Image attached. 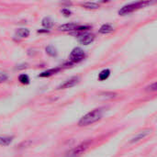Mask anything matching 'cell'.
Wrapping results in <instances>:
<instances>
[{
    "mask_svg": "<svg viewBox=\"0 0 157 157\" xmlns=\"http://www.w3.org/2000/svg\"><path fill=\"white\" fill-rule=\"evenodd\" d=\"M102 115H103L102 109H95L81 118V120L78 122V126H80V127L89 126V125L98 121L102 118Z\"/></svg>",
    "mask_w": 157,
    "mask_h": 157,
    "instance_id": "cell-1",
    "label": "cell"
},
{
    "mask_svg": "<svg viewBox=\"0 0 157 157\" xmlns=\"http://www.w3.org/2000/svg\"><path fill=\"white\" fill-rule=\"evenodd\" d=\"M154 2H150V1H139V2H134V3H131L128 4L124 6H122L120 10H119V14L121 16H125L128 15L132 12H133L136 9L144 7L146 6H149L151 4H153Z\"/></svg>",
    "mask_w": 157,
    "mask_h": 157,
    "instance_id": "cell-2",
    "label": "cell"
},
{
    "mask_svg": "<svg viewBox=\"0 0 157 157\" xmlns=\"http://www.w3.org/2000/svg\"><path fill=\"white\" fill-rule=\"evenodd\" d=\"M86 57V54L85 51L80 47H76V48L73 49V51L71 52V53L69 55V62L72 64H75V63L84 61V59Z\"/></svg>",
    "mask_w": 157,
    "mask_h": 157,
    "instance_id": "cell-3",
    "label": "cell"
},
{
    "mask_svg": "<svg viewBox=\"0 0 157 157\" xmlns=\"http://www.w3.org/2000/svg\"><path fill=\"white\" fill-rule=\"evenodd\" d=\"M91 144V141H86L82 143L81 144H79L78 146H76L75 149H73L66 157H77L79 155H81L84 152H86L87 150V148L89 147Z\"/></svg>",
    "mask_w": 157,
    "mask_h": 157,
    "instance_id": "cell-4",
    "label": "cell"
},
{
    "mask_svg": "<svg viewBox=\"0 0 157 157\" xmlns=\"http://www.w3.org/2000/svg\"><path fill=\"white\" fill-rule=\"evenodd\" d=\"M77 39L80 44L82 45H88L90 43H92L95 40V35L92 33H86V32H83L77 35Z\"/></svg>",
    "mask_w": 157,
    "mask_h": 157,
    "instance_id": "cell-5",
    "label": "cell"
},
{
    "mask_svg": "<svg viewBox=\"0 0 157 157\" xmlns=\"http://www.w3.org/2000/svg\"><path fill=\"white\" fill-rule=\"evenodd\" d=\"M79 80H80L79 76H74V77H71L70 79L66 80L64 83L61 84V85H60V86L57 87V89H65V88H71V87L75 86V85H77V84L79 83Z\"/></svg>",
    "mask_w": 157,
    "mask_h": 157,
    "instance_id": "cell-6",
    "label": "cell"
},
{
    "mask_svg": "<svg viewBox=\"0 0 157 157\" xmlns=\"http://www.w3.org/2000/svg\"><path fill=\"white\" fill-rule=\"evenodd\" d=\"M152 130L151 129H146V130H144V131H142V132H138L133 138H132V140H131V144H135V143H138V142H140L141 140H144V138H146L147 136H149L151 133H152Z\"/></svg>",
    "mask_w": 157,
    "mask_h": 157,
    "instance_id": "cell-7",
    "label": "cell"
},
{
    "mask_svg": "<svg viewBox=\"0 0 157 157\" xmlns=\"http://www.w3.org/2000/svg\"><path fill=\"white\" fill-rule=\"evenodd\" d=\"M78 25L76 23H66L58 27V29L61 31H75Z\"/></svg>",
    "mask_w": 157,
    "mask_h": 157,
    "instance_id": "cell-8",
    "label": "cell"
},
{
    "mask_svg": "<svg viewBox=\"0 0 157 157\" xmlns=\"http://www.w3.org/2000/svg\"><path fill=\"white\" fill-rule=\"evenodd\" d=\"M62 70V67H55V68H52L49 70H46L42 73H40L39 75V77H50L55 74H57L58 72H60Z\"/></svg>",
    "mask_w": 157,
    "mask_h": 157,
    "instance_id": "cell-9",
    "label": "cell"
},
{
    "mask_svg": "<svg viewBox=\"0 0 157 157\" xmlns=\"http://www.w3.org/2000/svg\"><path fill=\"white\" fill-rule=\"evenodd\" d=\"M13 136H0V145L8 146L13 142Z\"/></svg>",
    "mask_w": 157,
    "mask_h": 157,
    "instance_id": "cell-10",
    "label": "cell"
},
{
    "mask_svg": "<svg viewBox=\"0 0 157 157\" xmlns=\"http://www.w3.org/2000/svg\"><path fill=\"white\" fill-rule=\"evenodd\" d=\"M16 35L20 38V39H24V38H27L29 37V30L28 29H25V28H20L17 30L16 32Z\"/></svg>",
    "mask_w": 157,
    "mask_h": 157,
    "instance_id": "cell-11",
    "label": "cell"
},
{
    "mask_svg": "<svg viewBox=\"0 0 157 157\" xmlns=\"http://www.w3.org/2000/svg\"><path fill=\"white\" fill-rule=\"evenodd\" d=\"M113 31V27L110 24H104L99 29L100 34H109Z\"/></svg>",
    "mask_w": 157,
    "mask_h": 157,
    "instance_id": "cell-12",
    "label": "cell"
},
{
    "mask_svg": "<svg viewBox=\"0 0 157 157\" xmlns=\"http://www.w3.org/2000/svg\"><path fill=\"white\" fill-rule=\"evenodd\" d=\"M109 75H110V70L109 69H104L99 73L98 80L99 81H105L109 77Z\"/></svg>",
    "mask_w": 157,
    "mask_h": 157,
    "instance_id": "cell-13",
    "label": "cell"
},
{
    "mask_svg": "<svg viewBox=\"0 0 157 157\" xmlns=\"http://www.w3.org/2000/svg\"><path fill=\"white\" fill-rule=\"evenodd\" d=\"M41 24H42V26H43L46 29H51V28L53 26V21H52V19L50 18V17H44V18L42 19V21H41Z\"/></svg>",
    "mask_w": 157,
    "mask_h": 157,
    "instance_id": "cell-14",
    "label": "cell"
},
{
    "mask_svg": "<svg viewBox=\"0 0 157 157\" xmlns=\"http://www.w3.org/2000/svg\"><path fill=\"white\" fill-rule=\"evenodd\" d=\"M45 51H46V52H47V54H49L50 56H52V57H56L57 56V50H56V48L54 47V46H52V45H49V46H47L46 47V49H45Z\"/></svg>",
    "mask_w": 157,
    "mask_h": 157,
    "instance_id": "cell-15",
    "label": "cell"
},
{
    "mask_svg": "<svg viewBox=\"0 0 157 157\" xmlns=\"http://www.w3.org/2000/svg\"><path fill=\"white\" fill-rule=\"evenodd\" d=\"M82 6L87 9H98V8H99V5L98 3H94V2H86V3H83Z\"/></svg>",
    "mask_w": 157,
    "mask_h": 157,
    "instance_id": "cell-16",
    "label": "cell"
},
{
    "mask_svg": "<svg viewBox=\"0 0 157 157\" xmlns=\"http://www.w3.org/2000/svg\"><path fill=\"white\" fill-rule=\"evenodd\" d=\"M18 81L23 85H29V77L26 74H22L18 76Z\"/></svg>",
    "mask_w": 157,
    "mask_h": 157,
    "instance_id": "cell-17",
    "label": "cell"
},
{
    "mask_svg": "<svg viewBox=\"0 0 157 157\" xmlns=\"http://www.w3.org/2000/svg\"><path fill=\"white\" fill-rule=\"evenodd\" d=\"M116 96H117V94L116 93H113V92H103V93L100 94V97L103 98H106V99H108V98H113Z\"/></svg>",
    "mask_w": 157,
    "mask_h": 157,
    "instance_id": "cell-18",
    "label": "cell"
},
{
    "mask_svg": "<svg viewBox=\"0 0 157 157\" xmlns=\"http://www.w3.org/2000/svg\"><path fill=\"white\" fill-rule=\"evenodd\" d=\"M157 90V84L156 82L151 84L150 86H148L146 87V91H149V92H155Z\"/></svg>",
    "mask_w": 157,
    "mask_h": 157,
    "instance_id": "cell-19",
    "label": "cell"
},
{
    "mask_svg": "<svg viewBox=\"0 0 157 157\" xmlns=\"http://www.w3.org/2000/svg\"><path fill=\"white\" fill-rule=\"evenodd\" d=\"M7 79H8V75L4 72H0V83H4Z\"/></svg>",
    "mask_w": 157,
    "mask_h": 157,
    "instance_id": "cell-20",
    "label": "cell"
},
{
    "mask_svg": "<svg viewBox=\"0 0 157 157\" xmlns=\"http://www.w3.org/2000/svg\"><path fill=\"white\" fill-rule=\"evenodd\" d=\"M61 12H62V14H63L64 17H70L71 14H72V12H71L68 8H63Z\"/></svg>",
    "mask_w": 157,
    "mask_h": 157,
    "instance_id": "cell-21",
    "label": "cell"
},
{
    "mask_svg": "<svg viewBox=\"0 0 157 157\" xmlns=\"http://www.w3.org/2000/svg\"><path fill=\"white\" fill-rule=\"evenodd\" d=\"M28 67V64L27 63H22V64H19V65H17L16 67V70H23V69H26Z\"/></svg>",
    "mask_w": 157,
    "mask_h": 157,
    "instance_id": "cell-22",
    "label": "cell"
},
{
    "mask_svg": "<svg viewBox=\"0 0 157 157\" xmlns=\"http://www.w3.org/2000/svg\"><path fill=\"white\" fill-rule=\"evenodd\" d=\"M49 31H50L49 29H39V30H38V33H47V32H49Z\"/></svg>",
    "mask_w": 157,
    "mask_h": 157,
    "instance_id": "cell-23",
    "label": "cell"
}]
</instances>
